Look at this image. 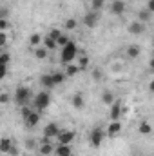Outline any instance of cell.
<instances>
[{
	"label": "cell",
	"instance_id": "13",
	"mask_svg": "<svg viewBox=\"0 0 154 156\" xmlns=\"http://www.w3.org/2000/svg\"><path fill=\"white\" fill-rule=\"evenodd\" d=\"M111 13L116 15V16L123 15V13H125V2H123V0H114V2L111 4Z\"/></svg>",
	"mask_w": 154,
	"mask_h": 156
},
{
	"label": "cell",
	"instance_id": "15",
	"mask_svg": "<svg viewBox=\"0 0 154 156\" xmlns=\"http://www.w3.org/2000/svg\"><path fill=\"white\" fill-rule=\"evenodd\" d=\"M71 104H73V107L78 109V111H80V109H83V107H85L83 94H82V93H75V94H73V98H71Z\"/></svg>",
	"mask_w": 154,
	"mask_h": 156
},
{
	"label": "cell",
	"instance_id": "35",
	"mask_svg": "<svg viewBox=\"0 0 154 156\" xmlns=\"http://www.w3.org/2000/svg\"><path fill=\"white\" fill-rule=\"evenodd\" d=\"M7 154H9V156H18V154H20V149H18V147L13 144V147H11V151H9Z\"/></svg>",
	"mask_w": 154,
	"mask_h": 156
},
{
	"label": "cell",
	"instance_id": "41",
	"mask_svg": "<svg viewBox=\"0 0 154 156\" xmlns=\"http://www.w3.org/2000/svg\"><path fill=\"white\" fill-rule=\"evenodd\" d=\"M149 91H151V93H154V78L149 82Z\"/></svg>",
	"mask_w": 154,
	"mask_h": 156
},
{
	"label": "cell",
	"instance_id": "3",
	"mask_svg": "<svg viewBox=\"0 0 154 156\" xmlns=\"http://www.w3.org/2000/svg\"><path fill=\"white\" fill-rule=\"evenodd\" d=\"M31 89L29 87H26V85H20V87H16V91H15V102L20 105V107H24V105H29V102H31Z\"/></svg>",
	"mask_w": 154,
	"mask_h": 156
},
{
	"label": "cell",
	"instance_id": "36",
	"mask_svg": "<svg viewBox=\"0 0 154 156\" xmlns=\"http://www.w3.org/2000/svg\"><path fill=\"white\" fill-rule=\"evenodd\" d=\"M7 18H0V31H5L7 29Z\"/></svg>",
	"mask_w": 154,
	"mask_h": 156
},
{
	"label": "cell",
	"instance_id": "33",
	"mask_svg": "<svg viewBox=\"0 0 154 156\" xmlns=\"http://www.w3.org/2000/svg\"><path fill=\"white\" fill-rule=\"evenodd\" d=\"M31 113H33V109H31V107H29V105H24V107H22V109H20V115H22V118H24V120H26V118L29 116V115H31Z\"/></svg>",
	"mask_w": 154,
	"mask_h": 156
},
{
	"label": "cell",
	"instance_id": "30",
	"mask_svg": "<svg viewBox=\"0 0 154 156\" xmlns=\"http://www.w3.org/2000/svg\"><path fill=\"white\" fill-rule=\"evenodd\" d=\"M62 35H64V33H62L60 29H51V31L47 33V37H51V38H53V40H56V42H58V38H60Z\"/></svg>",
	"mask_w": 154,
	"mask_h": 156
},
{
	"label": "cell",
	"instance_id": "2",
	"mask_svg": "<svg viewBox=\"0 0 154 156\" xmlns=\"http://www.w3.org/2000/svg\"><path fill=\"white\" fill-rule=\"evenodd\" d=\"M49 104H51V94H49L47 89H44V91L37 93V96L33 98V107H35L37 111H40V113H42L44 109H47Z\"/></svg>",
	"mask_w": 154,
	"mask_h": 156
},
{
	"label": "cell",
	"instance_id": "4",
	"mask_svg": "<svg viewBox=\"0 0 154 156\" xmlns=\"http://www.w3.org/2000/svg\"><path fill=\"white\" fill-rule=\"evenodd\" d=\"M107 136V133L102 129V127H94L93 131H91V134H89V142H91V145L93 147H100L102 144H103V138Z\"/></svg>",
	"mask_w": 154,
	"mask_h": 156
},
{
	"label": "cell",
	"instance_id": "17",
	"mask_svg": "<svg viewBox=\"0 0 154 156\" xmlns=\"http://www.w3.org/2000/svg\"><path fill=\"white\" fill-rule=\"evenodd\" d=\"M125 53H127V56H129V58H138V56L142 55V47H140L138 44H131V45L127 47V51H125Z\"/></svg>",
	"mask_w": 154,
	"mask_h": 156
},
{
	"label": "cell",
	"instance_id": "24",
	"mask_svg": "<svg viewBox=\"0 0 154 156\" xmlns=\"http://www.w3.org/2000/svg\"><path fill=\"white\" fill-rule=\"evenodd\" d=\"M33 51H35V56H37L38 60H45V58H47V55H49V51H47L44 45H40V47H35Z\"/></svg>",
	"mask_w": 154,
	"mask_h": 156
},
{
	"label": "cell",
	"instance_id": "43",
	"mask_svg": "<svg viewBox=\"0 0 154 156\" xmlns=\"http://www.w3.org/2000/svg\"><path fill=\"white\" fill-rule=\"evenodd\" d=\"M149 67H151V71H154V58H151V62H149Z\"/></svg>",
	"mask_w": 154,
	"mask_h": 156
},
{
	"label": "cell",
	"instance_id": "38",
	"mask_svg": "<svg viewBox=\"0 0 154 156\" xmlns=\"http://www.w3.org/2000/svg\"><path fill=\"white\" fill-rule=\"evenodd\" d=\"M93 78H94L96 82L102 80V71H100V69H94V71H93Z\"/></svg>",
	"mask_w": 154,
	"mask_h": 156
},
{
	"label": "cell",
	"instance_id": "7",
	"mask_svg": "<svg viewBox=\"0 0 154 156\" xmlns=\"http://www.w3.org/2000/svg\"><path fill=\"white\" fill-rule=\"evenodd\" d=\"M38 153H40V156H49V154L54 153V145L51 144L49 138H44L42 140V144H40V147H38Z\"/></svg>",
	"mask_w": 154,
	"mask_h": 156
},
{
	"label": "cell",
	"instance_id": "40",
	"mask_svg": "<svg viewBox=\"0 0 154 156\" xmlns=\"http://www.w3.org/2000/svg\"><path fill=\"white\" fill-rule=\"evenodd\" d=\"M2 67V71H0V76L5 78V75H7V66H0Z\"/></svg>",
	"mask_w": 154,
	"mask_h": 156
},
{
	"label": "cell",
	"instance_id": "28",
	"mask_svg": "<svg viewBox=\"0 0 154 156\" xmlns=\"http://www.w3.org/2000/svg\"><path fill=\"white\" fill-rule=\"evenodd\" d=\"M9 60H11V55H9L7 51H2V53H0V66H7Z\"/></svg>",
	"mask_w": 154,
	"mask_h": 156
},
{
	"label": "cell",
	"instance_id": "1",
	"mask_svg": "<svg viewBox=\"0 0 154 156\" xmlns=\"http://www.w3.org/2000/svg\"><path fill=\"white\" fill-rule=\"evenodd\" d=\"M76 55H78V45L71 40L65 47H62L60 49V60H62V64H73L75 62V58H76Z\"/></svg>",
	"mask_w": 154,
	"mask_h": 156
},
{
	"label": "cell",
	"instance_id": "26",
	"mask_svg": "<svg viewBox=\"0 0 154 156\" xmlns=\"http://www.w3.org/2000/svg\"><path fill=\"white\" fill-rule=\"evenodd\" d=\"M105 5V0H91V9L93 11H102Z\"/></svg>",
	"mask_w": 154,
	"mask_h": 156
},
{
	"label": "cell",
	"instance_id": "5",
	"mask_svg": "<svg viewBox=\"0 0 154 156\" xmlns=\"http://www.w3.org/2000/svg\"><path fill=\"white\" fill-rule=\"evenodd\" d=\"M98 22H100V11H93L91 9L89 13L83 15V26L85 27H96Z\"/></svg>",
	"mask_w": 154,
	"mask_h": 156
},
{
	"label": "cell",
	"instance_id": "19",
	"mask_svg": "<svg viewBox=\"0 0 154 156\" xmlns=\"http://www.w3.org/2000/svg\"><path fill=\"white\" fill-rule=\"evenodd\" d=\"M42 45H44L47 51H53V49H60V47H58V42H56V40H53L51 37H47V35L44 37V42H42Z\"/></svg>",
	"mask_w": 154,
	"mask_h": 156
},
{
	"label": "cell",
	"instance_id": "10",
	"mask_svg": "<svg viewBox=\"0 0 154 156\" xmlns=\"http://www.w3.org/2000/svg\"><path fill=\"white\" fill-rule=\"evenodd\" d=\"M40 118H42V113L37 111V109H33V113L24 120V122H26V127H31V129H33V127H37V125H38V122H40Z\"/></svg>",
	"mask_w": 154,
	"mask_h": 156
},
{
	"label": "cell",
	"instance_id": "6",
	"mask_svg": "<svg viewBox=\"0 0 154 156\" xmlns=\"http://www.w3.org/2000/svg\"><path fill=\"white\" fill-rule=\"evenodd\" d=\"M62 133V129L58 127V123H54V122H49L45 127H44V138H58V134Z\"/></svg>",
	"mask_w": 154,
	"mask_h": 156
},
{
	"label": "cell",
	"instance_id": "25",
	"mask_svg": "<svg viewBox=\"0 0 154 156\" xmlns=\"http://www.w3.org/2000/svg\"><path fill=\"white\" fill-rule=\"evenodd\" d=\"M151 15H152V13H151V11H149V9H147V7H145V9H142V11H140V13H138V20H140V22H143V24H145V22H147V20H151Z\"/></svg>",
	"mask_w": 154,
	"mask_h": 156
},
{
	"label": "cell",
	"instance_id": "11",
	"mask_svg": "<svg viewBox=\"0 0 154 156\" xmlns=\"http://www.w3.org/2000/svg\"><path fill=\"white\" fill-rule=\"evenodd\" d=\"M120 131H121V122L118 120V122H111L109 123V127H107V138H116L118 134H120Z\"/></svg>",
	"mask_w": 154,
	"mask_h": 156
},
{
	"label": "cell",
	"instance_id": "20",
	"mask_svg": "<svg viewBox=\"0 0 154 156\" xmlns=\"http://www.w3.org/2000/svg\"><path fill=\"white\" fill-rule=\"evenodd\" d=\"M138 131H140V134H143V136H149V134L152 133V125H151L149 122H140V125H138Z\"/></svg>",
	"mask_w": 154,
	"mask_h": 156
},
{
	"label": "cell",
	"instance_id": "42",
	"mask_svg": "<svg viewBox=\"0 0 154 156\" xmlns=\"http://www.w3.org/2000/svg\"><path fill=\"white\" fill-rule=\"evenodd\" d=\"M26 145H27V149H29V147L33 149V147H35V142H31V140H27V142H26Z\"/></svg>",
	"mask_w": 154,
	"mask_h": 156
},
{
	"label": "cell",
	"instance_id": "29",
	"mask_svg": "<svg viewBox=\"0 0 154 156\" xmlns=\"http://www.w3.org/2000/svg\"><path fill=\"white\" fill-rule=\"evenodd\" d=\"M76 26H78V22L75 20V18H67V20H65V29H67V31L76 29Z\"/></svg>",
	"mask_w": 154,
	"mask_h": 156
},
{
	"label": "cell",
	"instance_id": "14",
	"mask_svg": "<svg viewBox=\"0 0 154 156\" xmlns=\"http://www.w3.org/2000/svg\"><path fill=\"white\" fill-rule=\"evenodd\" d=\"M121 116V104L120 102H114L113 105H111V113H109V118H111V122H118Z\"/></svg>",
	"mask_w": 154,
	"mask_h": 156
},
{
	"label": "cell",
	"instance_id": "18",
	"mask_svg": "<svg viewBox=\"0 0 154 156\" xmlns=\"http://www.w3.org/2000/svg\"><path fill=\"white\" fill-rule=\"evenodd\" d=\"M116 102V96L113 91H103L102 93V104H105V105H113Z\"/></svg>",
	"mask_w": 154,
	"mask_h": 156
},
{
	"label": "cell",
	"instance_id": "8",
	"mask_svg": "<svg viewBox=\"0 0 154 156\" xmlns=\"http://www.w3.org/2000/svg\"><path fill=\"white\" fill-rule=\"evenodd\" d=\"M127 31H129L131 35H142V33L145 31V24L140 22V20H132V22L127 26Z\"/></svg>",
	"mask_w": 154,
	"mask_h": 156
},
{
	"label": "cell",
	"instance_id": "21",
	"mask_svg": "<svg viewBox=\"0 0 154 156\" xmlns=\"http://www.w3.org/2000/svg\"><path fill=\"white\" fill-rule=\"evenodd\" d=\"M80 71H82V69H80V66H78V64H67V66H65V75H67V78L78 75Z\"/></svg>",
	"mask_w": 154,
	"mask_h": 156
},
{
	"label": "cell",
	"instance_id": "9",
	"mask_svg": "<svg viewBox=\"0 0 154 156\" xmlns=\"http://www.w3.org/2000/svg\"><path fill=\"white\" fill-rule=\"evenodd\" d=\"M75 131H62L60 134H58V144H67V145H71L73 142H75Z\"/></svg>",
	"mask_w": 154,
	"mask_h": 156
},
{
	"label": "cell",
	"instance_id": "32",
	"mask_svg": "<svg viewBox=\"0 0 154 156\" xmlns=\"http://www.w3.org/2000/svg\"><path fill=\"white\" fill-rule=\"evenodd\" d=\"M69 42H71V38H69V37H67V35H62V37H60V38H58V47H60V49H62V47H65V45H67V44H69Z\"/></svg>",
	"mask_w": 154,
	"mask_h": 156
},
{
	"label": "cell",
	"instance_id": "22",
	"mask_svg": "<svg viewBox=\"0 0 154 156\" xmlns=\"http://www.w3.org/2000/svg\"><path fill=\"white\" fill-rule=\"evenodd\" d=\"M44 42V37L40 35V33H33L31 37H29V45L35 49V47H40V44Z\"/></svg>",
	"mask_w": 154,
	"mask_h": 156
},
{
	"label": "cell",
	"instance_id": "12",
	"mask_svg": "<svg viewBox=\"0 0 154 156\" xmlns=\"http://www.w3.org/2000/svg\"><path fill=\"white\" fill-rule=\"evenodd\" d=\"M54 154L56 156H71L73 154V147L67 145V144H58L54 147Z\"/></svg>",
	"mask_w": 154,
	"mask_h": 156
},
{
	"label": "cell",
	"instance_id": "31",
	"mask_svg": "<svg viewBox=\"0 0 154 156\" xmlns=\"http://www.w3.org/2000/svg\"><path fill=\"white\" fill-rule=\"evenodd\" d=\"M89 62H91L89 56H80V58H78V66H80V69H85V67L89 66Z\"/></svg>",
	"mask_w": 154,
	"mask_h": 156
},
{
	"label": "cell",
	"instance_id": "39",
	"mask_svg": "<svg viewBox=\"0 0 154 156\" xmlns=\"http://www.w3.org/2000/svg\"><path fill=\"white\" fill-rule=\"evenodd\" d=\"M145 7H147V9H149V11H151V13H154V0H149V2H147V5H145Z\"/></svg>",
	"mask_w": 154,
	"mask_h": 156
},
{
	"label": "cell",
	"instance_id": "16",
	"mask_svg": "<svg viewBox=\"0 0 154 156\" xmlns=\"http://www.w3.org/2000/svg\"><path fill=\"white\" fill-rule=\"evenodd\" d=\"M40 83H42V87H44V89H47V91H49V89H53V87L56 85L53 75H42V76H40Z\"/></svg>",
	"mask_w": 154,
	"mask_h": 156
},
{
	"label": "cell",
	"instance_id": "37",
	"mask_svg": "<svg viewBox=\"0 0 154 156\" xmlns=\"http://www.w3.org/2000/svg\"><path fill=\"white\" fill-rule=\"evenodd\" d=\"M7 102H9V94H7V93H2V94H0V104L5 105Z\"/></svg>",
	"mask_w": 154,
	"mask_h": 156
},
{
	"label": "cell",
	"instance_id": "23",
	"mask_svg": "<svg viewBox=\"0 0 154 156\" xmlns=\"http://www.w3.org/2000/svg\"><path fill=\"white\" fill-rule=\"evenodd\" d=\"M11 147H13V142H11L9 138H2V142H0V153L7 154V153L11 151Z\"/></svg>",
	"mask_w": 154,
	"mask_h": 156
},
{
	"label": "cell",
	"instance_id": "27",
	"mask_svg": "<svg viewBox=\"0 0 154 156\" xmlns=\"http://www.w3.org/2000/svg\"><path fill=\"white\" fill-rule=\"evenodd\" d=\"M53 78H54V83L58 85V83H64V82H65L67 75H65V73H60V71H56V73H53Z\"/></svg>",
	"mask_w": 154,
	"mask_h": 156
},
{
	"label": "cell",
	"instance_id": "34",
	"mask_svg": "<svg viewBox=\"0 0 154 156\" xmlns=\"http://www.w3.org/2000/svg\"><path fill=\"white\" fill-rule=\"evenodd\" d=\"M5 44H7V33L5 31H0V47L5 49Z\"/></svg>",
	"mask_w": 154,
	"mask_h": 156
},
{
	"label": "cell",
	"instance_id": "44",
	"mask_svg": "<svg viewBox=\"0 0 154 156\" xmlns=\"http://www.w3.org/2000/svg\"><path fill=\"white\" fill-rule=\"evenodd\" d=\"M152 58H154V49H152Z\"/></svg>",
	"mask_w": 154,
	"mask_h": 156
}]
</instances>
